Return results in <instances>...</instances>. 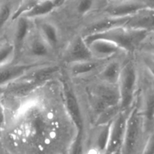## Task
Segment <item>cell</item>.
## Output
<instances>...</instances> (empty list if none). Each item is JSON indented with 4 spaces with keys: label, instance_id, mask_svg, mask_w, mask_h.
Masks as SVG:
<instances>
[{
    "label": "cell",
    "instance_id": "cell-14",
    "mask_svg": "<svg viewBox=\"0 0 154 154\" xmlns=\"http://www.w3.org/2000/svg\"><path fill=\"white\" fill-rule=\"evenodd\" d=\"M32 26L33 20L23 15L14 19L10 23L5 36L14 46L16 57Z\"/></svg>",
    "mask_w": 154,
    "mask_h": 154
},
{
    "label": "cell",
    "instance_id": "cell-6",
    "mask_svg": "<svg viewBox=\"0 0 154 154\" xmlns=\"http://www.w3.org/2000/svg\"><path fill=\"white\" fill-rule=\"evenodd\" d=\"M51 14L45 17L33 20V23L42 37L58 59L60 53L70 38L65 34Z\"/></svg>",
    "mask_w": 154,
    "mask_h": 154
},
{
    "label": "cell",
    "instance_id": "cell-7",
    "mask_svg": "<svg viewBox=\"0 0 154 154\" xmlns=\"http://www.w3.org/2000/svg\"><path fill=\"white\" fill-rule=\"evenodd\" d=\"M95 59L93 57L85 39L79 33L71 36L66 42L58 58L61 66Z\"/></svg>",
    "mask_w": 154,
    "mask_h": 154
},
{
    "label": "cell",
    "instance_id": "cell-3",
    "mask_svg": "<svg viewBox=\"0 0 154 154\" xmlns=\"http://www.w3.org/2000/svg\"><path fill=\"white\" fill-rule=\"evenodd\" d=\"M152 133L147 129L137 96L128 113L120 154H141Z\"/></svg>",
    "mask_w": 154,
    "mask_h": 154
},
{
    "label": "cell",
    "instance_id": "cell-4",
    "mask_svg": "<svg viewBox=\"0 0 154 154\" xmlns=\"http://www.w3.org/2000/svg\"><path fill=\"white\" fill-rule=\"evenodd\" d=\"M140 66L135 55L125 60L117 87L120 95V110L129 112L139 91Z\"/></svg>",
    "mask_w": 154,
    "mask_h": 154
},
{
    "label": "cell",
    "instance_id": "cell-1",
    "mask_svg": "<svg viewBox=\"0 0 154 154\" xmlns=\"http://www.w3.org/2000/svg\"><path fill=\"white\" fill-rule=\"evenodd\" d=\"M51 82L22 101L1 135L8 154H67L76 129L65 104L63 88Z\"/></svg>",
    "mask_w": 154,
    "mask_h": 154
},
{
    "label": "cell",
    "instance_id": "cell-2",
    "mask_svg": "<svg viewBox=\"0 0 154 154\" xmlns=\"http://www.w3.org/2000/svg\"><path fill=\"white\" fill-rule=\"evenodd\" d=\"M103 3V0H65L51 15L70 38L85 21L101 10Z\"/></svg>",
    "mask_w": 154,
    "mask_h": 154
},
{
    "label": "cell",
    "instance_id": "cell-25",
    "mask_svg": "<svg viewBox=\"0 0 154 154\" xmlns=\"http://www.w3.org/2000/svg\"><path fill=\"white\" fill-rule=\"evenodd\" d=\"M104 1V2H108V1H112V0H103Z\"/></svg>",
    "mask_w": 154,
    "mask_h": 154
},
{
    "label": "cell",
    "instance_id": "cell-21",
    "mask_svg": "<svg viewBox=\"0 0 154 154\" xmlns=\"http://www.w3.org/2000/svg\"><path fill=\"white\" fill-rule=\"evenodd\" d=\"M0 154H8V153L3 147H0Z\"/></svg>",
    "mask_w": 154,
    "mask_h": 154
},
{
    "label": "cell",
    "instance_id": "cell-20",
    "mask_svg": "<svg viewBox=\"0 0 154 154\" xmlns=\"http://www.w3.org/2000/svg\"><path fill=\"white\" fill-rule=\"evenodd\" d=\"M141 154H154L153 133L150 134V136L148 137V139Z\"/></svg>",
    "mask_w": 154,
    "mask_h": 154
},
{
    "label": "cell",
    "instance_id": "cell-24",
    "mask_svg": "<svg viewBox=\"0 0 154 154\" xmlns=\"http://www.w3.org/2000/svg\"><path fill=\"white\" fill-rule=\"evenodd\" d=\"M103 154H120V153H104Z\"/></svg>",
    "mask_w": 154,
    "mask_h": 154
},
{
    "label": "cell",
    "instance_id": "cell-18",
    "mask_svg": "<svg viewBox=\"0 0 154 154\" xmlns=\"http://www.w3.org/2000/svg\"><path fill=\"white\" fill-rule=\"evenodd\" d=\"M58 7V2L54 0H41L29 11L26 13L23 16L32 20L45 17L54 12ZM21 16V15H20Z\"/></svg>",
    "mask_w": 154,
    "mask_h": 154
},
{
    "label": "cell",
    "instance_id": "cell-10",
    "mask_svg": "<svg viewBox=\"0 0 154 154\" xmlns=\"http://www.w3.org/2000/svg\"><path fill=\"white\" fill-rule=\"evenodd\" d=\"M107 61L108 60L93 59L62 66V69L69 79L74 81H81L96 76Z\"/></svg>",
    "mask_w": 154,
    "mask_h": 154
},
{
    "label": "cell",
    "instance_id": "cell-5",
    "mask_svg": "<svg viewBox=\"0 0 154 154\" xmlns=\"http://www.w3.org/2000/svg\"><path fill=\"white\" fill-rule=\"evenodd\" d=\"M14 61L26 63H57L58 59L33 23L32 28L24 41Z\"/></svg>",
    "mask_w": 154,
    "mask_h": 154
},
{
    "label": "cell",
    "instance_id": "cell-23",
    "mask_svg": "<svg viewBox=\"0 0 154 154\" xmlns=\"http://www.w3.org/2000/svg\"><path fill=\"white\" fill-rule=\"evenodd\" d=\"M65 0H58V5H60V3H62L63 2H64Z\"/></svg>",
    "mask_w": 154,
    "mask_h": 154
},
{
    "label": "cell",
    "instance_id": "cell-11",
    "mask_svg": "<svg viewBox=\"0 0 154 154\" xmlns=\"http://www.w3.org/2000/svg\"><path fill=\"white\" fill-rule=\"evenodd\" d=\"M128 113L120 111L111 121L105 153H117L121 151Z\"/></svg>",
    "mask_w": 154,
    "mask_h": 154
},
{
    "label": "cell",
    "instance_id": "cell-12",
    "mask_svg": "<svg viewBox=\"0 0 154 154\" xmlns=\"http://www.w3.org/2000/svg\"><path fill=\"white\" fill-rule=\"evenodd\" d=\"M95 59L108 60L116 57L130 55L113 42L104 38H94L86 42Z\"/></svg>",
    "mask_w": 154,
    "mask_h": 154
},
{
    "label": "cell",
    "instance_id": "cell-13",
    "mask_svg": "<svg viewBox=\"0 0 154 154\" xmlns=\"http://www.w3.org/2000/svg\"><path fill=\"white\" fill-rule=\"evenodd\" d=\"M45 64L48 63H26L13 61L0 66V90L23 77L35 68Z\"/></svg>",
    "mask_w": 154,
    "mask_h": 154
},
{
    "label": "cell",
    "instance_id": "cell-15",
    "mask_svg": "<svg viewBox=\"0 0 154 154\" xmlns=\"http://www.w3.org/2000/svg\"><path fill=\"white\" fill-rule=\"evenodd\" d=\"M128 56L108 60L95 77L104 82L117 85L123 63Z\"/></svg>",
    "mask_w": 154,
    "mask_h": 154
},
{
    "label": "cell",
    "instance_id": "cell-22",
    "mask_svg": "<svg viewBox=\"0 0 154 154\" xmlns=\"http://www.w3.org/2000/svg\"><path fill=\"white\" fill-rule=\"evenodd\" d=\"M0 147H2V138L0 136Z\"/></svg>",
    "mask_w": 154,
    "mask_h": 154
},
{
    "label": "cell",
    "instance_id": "cell-19",
    "mask_svg": "<svg viewBox=\"0 0 154 154\" xmlns=\"http://www.w3.org/2000/svg\"><path fill=\"white\" fill-rule=\"evenodd\" d=\"M16 51L14 46L7 37L0 40V66L14 61Z\"/></svg>",
    "mask_w": 154,
    "mask_h": 154
},
{
    "label": "cell",
    "instance_id": "cell-8",
    "mask_svg": "<svg viewBox=\"0 0 154 154\" xmlns=\"http://www.w3.org/2000/svg\"><path fill=\"white\" fill-rule=\"evenodd\" d=\"M129 17H113L98 12L84 22L78 33L87 38L117 27L124 26Z\"/></svg>",
    "mask_w": 154,
    "mask_h": 154
},
{
    "label": "cell",
    "instance_id": "cell-17",
    "mask_svg": "<svg viewBox=\"0 0 154 154\" xmlns=\"http://www.w3.org/2000/svg\"><path fill=\"white\" fill-rule=\"evenodd\" d=\"M20 0H0V40L5 37Z\"/></svg>",
    "mask_w": 154,
    "mask_h": 154
},
{
    "label": "cell",
    "instance_id": "cell-16",
    "mask_svg": "<svg viewBox=\"0 0 154 154\" xmlns=\"http://www.w3.org/2000/svg\"><path fill=\"white\" fill-rule=\"evenodd\" d=\"M129 29L153 32L154 8H147L131 16L124 26Z\"/></svg>",
    "mask_w": 154,
    "mask_h": 154
},
{
    "label": "cell",
    "instance_id": "cell-9",
    "mask_svg": "<svg viewBox=\"0 0 154 154\" xmlns=\"http://www.w3.org/2000/svg\"><path fill=\"white\" fill-rule=\"evenodd\" d=\"M147 8L143 0H112L105 2L99 12L113 17H129L137 12Z\"/></svg>",
    "mask_w": 154,
    "mask_h": 154
}]
</instances>
